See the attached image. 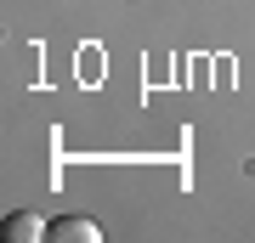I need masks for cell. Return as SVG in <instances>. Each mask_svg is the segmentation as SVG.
<instances>
[{"label": "cell", "mask_w": 255, "mask_h": 243, "mask_svg": "<svg viewBox=\"0 0 255 243\" xmlns=\"http://www.w3.org/2000/svg\"><path fill=\"white\" fill-rule=\"evenodd\" d=\"M51 238L57 243H102V226L97 221H80V215H63L51 226Z\"/></svg>", "instance_id": "6da1fadb"}, {"label": "cell", "mask_w": 255, "mask_h": 243, "mask_svg": "<svg viewBox=\"0 0 255 243\" xmlns=\"http://www.w3.org/2000/svg\"><path fill=\"white\" fill-rule=\"evenodd\" d=\"M6 238H11V243H40V238H51V226L40 221V215H28V209H23V215H11V221H6Z\"/></svg>", "instance_id": "7a4b0ae2"}]
</instances>
